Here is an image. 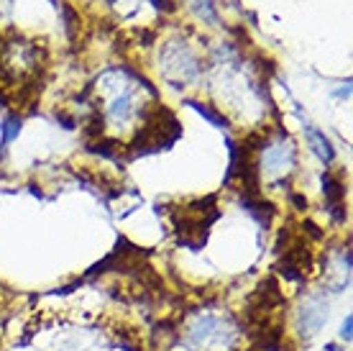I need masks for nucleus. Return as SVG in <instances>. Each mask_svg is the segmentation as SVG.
Returning <instances> with one entry per match:
<instances>
[{
	"instance_id": "obj_1",
	"label": "nucleus",
	"mask_w": 353,
	"mask_h": 351,
	"mask_svg": "<svg viewBox=\"0 0 353 351\" xmlns=\"http://www.w3.org/2000/svg\"><path fill=\"white\" fill-rule=\"evenodd\" d=\"M187 341L194 351H233L239 343V328L221 316H200L187 328Z\"/></svg>"
},
{
	"instance_id": "obj_2",
	"label": "nucleus",
	"mask_w": 353,
	"mask_h": 351,
	"mask_svg": "<svg viewBox=\"0 0 353 351\" xmlns=\"http://www.w3.org/2000/svg\"><path fill=\"white\" fill-rule=\"evenodd\" d=\"M327 321V303L323 295H310L300 307V331L305 336H315Z\"/></svg>"
},
{
	"instance_id": "obj_3",
	"label": "nucleus",
	"mask_w": 353,
	"mask_h": 351,
	"mask_svg": "<svg viewBox=\"0 0 353 351\" xmlns=\"http://www.w3.org/2000/svg\"><path fill=\"white\" fill-rule=\"evenodd\" d=\"M323 193H325V200H327V213L333 216L336 223H343L345 220V208H343L345 187H343V182H341V177H336L333 172H325V175H323Z\"/></svg>"
},
{
	"instance_id": "obj_4",
	"label": "nucleus",
	"mask_w": 353,
	"mask_h": 351,
	"mask_svg": "<svg viewBox=\"0 0 353 351\" xmlns=\"http://www.w3.org/2000/svg\"><path fill=\"white\" fill-rule=\"evenodd\" d=\"M305 136H307L310 149L318 154L320 162L330 164V162H333V157H336V149H333V144H330V139H327L325 133L320 131V129H315L312 123H305Z\"/></svg>"
},
{
	"instance_id": "obj_5",
	"label": "nucleus",
	"mask_w": 353,
	"mask_h": 351,
	"mask_svg": "<svg viewBox=\"0 0 353 351\" xmlns=\"http://www.w3.org/2000/svg\"><path fill=\"white\" fill-rule=\"evenodd\" d=\"M185 106H190L192 111H197V113L203 115V118H208L212 126H218V129H228V118L221 115L215 108L208 106V103H200V100H185Z\"/></svg>"
},
{
	"instance_id": "obj_6",
	"label": "nucleus",
	"mask_w": 353,
	"mask_h": 351,
	"mask_svg": "<svg viewBox=\"0 0 353 351\" xmlns=\"http://www.w3.org/2000/svg\"><path fill=\"white\" fill-rule=\"evenodd\" d=\"M18 133H21V118H18V115H8V118L3 121V149H6L13 139H18Z\"/></svg>"
},
{
	"instance_id": "obj_7",
	"label": "nucleus",
	"mask_w": 353,
	"mask_h": 351,
	"mask_svg": "<svg viewBox=\"0 0 353 351\" xmlns=\"http://www.w3.org/2000/svg\"><path fill=\"white\" fill-rule=\"evenodd\" d=\"M351 325H353V318L345 316L343 325H341V339H343V341H351Z\"/></svg>"
}]
</instances>
